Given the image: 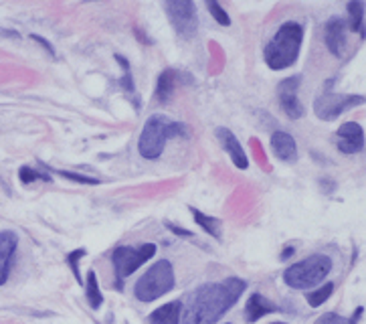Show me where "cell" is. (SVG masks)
<instances>
[{
  "label": "cell",
  "instance_id": "cell-24",
  "mask_svg": "<svg viewBox=\"0 0 366 324\" xmlns=\"http://www.w3.org/2000/svg\"><path fill=\"white\" fill-rule=\"evenodd\" d=\"M314 324H356V321H354V318L348 321V318L338 316V314H334V312H326V314H322Z\"/></svg>",
  "mask_w": 366,
  "mask_h": 324
},
{
  "label": "cell",
  "instance_id": "cell-6",
  "mask_svg": "<svg viewBox=\"0 0 366 324\" xmlns=\"http://www.w3.org/2000/svg\"><path fill=\"white\" fill-rule=\"evenodd\" d=\"M156 253V245L154 243H142L138 247H128V245H120L113 249V268H116V278H118V286L122 288V282L138 270L140 266H144L152 255Z\"/></svg>",
  "mask_w": 366,
  "mask_h": 324
},
{
  "label": "cell",
  "instance_id": "cell-2",
  "mask_svg": "<svg viewBox=\"0 0 366 324\" xmlns=\"http://www.w3.org/2000/svg\"><path fill=\"white\" fill-rule=\"evenodd\" d=\"M302 39H304L302 25H298L293 21L282 25L277 28V33L273 35V39L265 45V51H263L265 63L275 71L291 67L300 55Z\"/></svg>",
  "mask_w": 366,
  "mask_h": 324
},
{
  "label": "cell",
  "instance_id": "cell-1",
  "mask_svg": "<svg viewBox=\"0 0 366 324\" xmlns=\"http://www.w3.org/2000/svg\"><path fill=\"white\" fill-rule=\"evenodd\" d=\"M245 286L241 278L201 286L184 312V324H214L241 298Z\"/></svg>",
  "mask_w": 366,
  "mask_h": 324
},
{
  "label": "cell",
  "instance_id": "cell-19",
  "mask_svg": "<svg viewBox=\"0 0 366 324\" xmlns=\"http://www.w3.org/2000/svg\"><path fill=\"white\" fill-rule=\"evenodd\" d=\"M192 211V217H194V221L207 231L210 235H214L217 240L221 237V221L219 219H214V217L205 215V213H201L199 209H190Z\"/></svg>",
  "mask_w": 366,
  "mask_h": 324
},
{
  "label": "cell",
  "instance_id": "cell-28",
  "mask_svg": "<svg viewBox=\"0 0 366 324\" xmlns=\"http://www.w3.org/2000/svg\"><path fill=\"white\" fill-rule=\"evenodd\" d=\"M275 324H284V323H275Z\"/></svg>",
  "mask_w": 366,
  "mask_h": 324
},
{
  "label": "cell",
  "instance_id": "cell-13",
  "mask_svg": "<svg viewBox=\"0 0 366 324\" xmlns=\"http://www.w3.org/2000/svg\"><path fill=\"white\" fill-rule=\"evenodd\" d=\"M346 28L348 25L342 19H332L326 25V45L336 57H342L344 49H346Z\"/></svg>",
  "mask_w": 366,
  "mask_h": 324
},
{
  "label": "cell",
  "instance_id": "cell-11",
  "mask_svg": "<svg viewBox=\"0 0 366 324\" xmlns=\"http://www.w3.org/2000/svg\"><path fill=\"white\" fill-rule=\"evenodd\" d=\"M17 245H19V237L15 231H0V286H4L8 280Z\"/></svg>",
  "mask_w": 366,
  "mask_h": 324
},
{
  "label": "cell",
  "instance_id": "cell-18",
  "mask_svg": "<svg viewBox=\"0 0 366 324\" xmlns=\"http://www.w3.org/2000/svg\"><path fill=\"white\" fill-rule=\"evenodd\" d=\"M85 296H87V302L93 310H98L104 302L102 298V292L98 288V278H95V271H89L87 273V286H85Z\"/></svg>",
  "mask_w": 366,
  "mask_h": 324
},
{
  "label": "cell",
  "instance_id": "cell-23",
  "mask_svg": "<svg viewBox=\"0 0 366 324\" xmlns=\"http://www.w3.org/2000/svg\"><path fill=\"white\" fill-rule=\"evenodd\" d=\"M19 177H21L23 183H33V181H51L47 174H43V172H39V170H35V168H30V166H23V168L19 170Z\"/></svg>",
  "mask_w": 366,
  "mask_h": 324
},
{
  "label": "cell",
  "instance_id": "cell-9",
  "mask_svg": "<svg viewBox=\"0 0 366 324\" xmlns=\"http://www.w3.org/2000/svg\"><path fill=\"white\" fill-rule=\"evenodd\" d=\"M300 81H302V75H293V78H288L280 83L277 87V93H280V104L284 111L288 114L289 118L298 120L304 116V106L298 98V89H300Z\"/></svg>",
  "mask_w": 366,
  "mask_h": 324
},
{
  "label": "cell",
  "instance_id": "cell-16",
  "mask_svg": "<svg viewBox=\"0 0 366 324\" xmlns=\"http://www.w3.org/2000/svg\"><path fill=\"white\" fill-rule=\"evenodd\" d=\"M181 314H183V304L179 300H174V302L154 310L150 314V324H179Z\"/></svg>",
  "mask_w": 366,
  "mask_h": 324
},
{
  "label": "cell",
  "instance_id": "cell-14",
  "mask_svg": "<svg viewBox=\"0 0 366 324\" xmlns=\"http://www.w3.org/2000/svg\"><path fill=\"white\" fill-rule=\"evenodd\" d=\"M271 150L273 154L284 162H295L298 161V144L295 140L288 134V132H273L271 136Z\"/></svg>",
  "mask_w": 366,
  "mask_h": 324
},
{
  "label": "cell",
  "instance_id": "cell-20",
  "mask_svg": "<svg viewBox=\"0 0 366 324\" xmlns=\"http://www.w3.org/2000/svg\"><path fill=\"white\" fill-rule=\"evenodd\" d=\"M348 15H350V23L348 27L356 33H365L363 28V17H365V4L363 2H350L348 4Z\"/></svg>",
  "mask_w": 366,
  "mask_h": 324
},
{
  "label": "cell",
  "instance_id": "cell-25",
  "mask_svg": "<svg viewBox=\"0 0 366 324\" xmlns=\"http://www.w3.org/2000/svg\"><path fill=\"white\" fill-rule=\"evenodd\" d=\"M85 255V249H77V251H73V253H69V258H67V264L71 266V270L75 273V278L79 280V284H83V280H81V273H79V258H83Z\"/></svg>",
  "mask_w": 366,
  "mask_h": 324
},
{
  "label": "cell",
  "instance_id": "cell-8",
  "mask_svg": "<svg viewBox=\"0 0 366 324\" xmlns=\"http://www.w3.org/2000/svg\"><path fill=\"white\" fill-rule=\"evenodd\" d=\"M166 15L170 17L172 27L176 28V33L184 39H192V35L199 28V19H196V6L194 2L188 0H174V2H166Z\"/></svg>",
  "mask_w": 366,
  "mask_h": 324
},
{
  "label": "cell",
  "instance_id": "cell-26",
  "mask_svg": "<svg viewBox=\"0 0 366 324\" xmlns=\"http://www.w3.org/2000/svg\"><path fill=\"white\" fill-rule=\"evenodd\" d=\"M59 174L65 177V179H71V181H75V183H85V185H98V183H100V181H95V179H87V177H81V174H75V172H67V170H61Z\"/></svg>",
  "mask_w": 366,
  "mask_h": 324
},
{
  "label": "cell",
  "instance_id": "cell-12",
  "mask_svg": "<svg viewBox=\"0 0 366 324\" xmlns=\"http://www.w3.org/2000/svg\"><path fill=\"white\" fill-rule=\"evenodd\" d=\"M217 138H219V142H221V146L225 148V152L231 156V161L235 164L237 168H247L249 166V159H247V152L243 150V146H241V142L237 140V136L231 132V130H227V128H219L217 130Z\"/></svg>",
  "mask_w": 366,
  "mask_h": 324
},
{
  "label": "cell",
  "instance_id": "cell-21",
  "mask_svg": "<svg viewBox=\"0 0 366 324\" xmlns=\"http://www.w3.org/2000/svg\"><path fill=\"white\" fill-rule=\"evenodd\" d=\"M332 292H334V284H324L320 290H315V292H312V294H308V302H310V306H314V308H318V306H322L328 298L332 296Z\"/></svg>",
  "mask_w": 366,
  "mask_h": 324
},
{
  "label": "cell",
  "instance_id": "cell-3",
  "mask_svg": "<svg viewBox=\"0 0 366 324\" xmlns=\"http://www.w3.org/2000/svg\"><path fill=\"white\" fill-rule=\"evenodd\" d=\"M186 130L188 128L181 122H174V120H170L162 114H154L144 124V130H142L140 142H138V150L144 159L154 161L162 154V150H164V146L170 138L188 134Z\"/></svg>",
  "mask_w": 366,
  "mask_h": 324
},
{
  "label": "cell",
  "instance_id": "cell-27",
  "mask_svg": "<svg viewBox=\"0 0 366 324\" xmlns=\"http://www.w3.org/2000/svg\"><path fill=\"white\" fill-rule=\"evenodd\" d=\"M291 253H293V249L289 247V249H286V251H284V258H288V255H291Z\"/></svg>",
  "mask_w": 366,
  "mask_h": 324
},
{
  "label": "cell",
  "instance_id": "cell-5",
  "mask_svg": "<svg viewBox=\"0 0 366 324\" xmlns=\"http://www.w3.org/2000/svg\"><path fill=\"white\" fill-rule=\"evenodd\" d=\"M174 288V270L168 260H160L146 271L134 288V294L140 302H152L164 296Z\"/></svg>",
  "mask_w": 366,
  "mask_h": 324
},
{
  "label": "cell",
  "instance_id": "cell-17",
  "mask_svg": "<svg viewBox=\"0 0 366 324\" xmlns=\"http://www.w3.org/2000/svg\"><path fill=\"white\" fill-rule=\"evenodd\" d=\"M176 80H179V71L174 69H166L160 73L156 85V100L158 102H168L176 89Z\"/></svg>",
  "mask_w": 366,
  "mask_h": 324
},
{
  "label": "cell",
  "instance_id": "cell-22",
  "mask_svg": "<svg viewBox=\"0 0 366 324\" xmlns=\"http://www.w3.org/2000/svg\"><path fill=\"white\" fill-rule=\"evenodd\" d=\"M207 6H209V12L217 19V23L219 25H223V27H229L231 25V19H229V15L223 10V6L219 4V2H207Z\"/></svg>",
  "mask_w": 366,
  "mask_h": 324
},
{
  "label": "cell",
  "instance_id": "cell-4",
  "mask_svg": "<svg viewBox=\"0 0 366 324\" xmlns=\"http://www.w3.org/2000/svg\"><path fill=\"white\" fill-rule=\"evenodd\" d=\"M332 271V260L328 255L315 253L284 271V282L293 290H310L320 284Z\"/></svg>",
  "mask_w": 366,
  "mask_h": 324
},
{
  "label": "cell",
  "instance_id": "cell-10",
  "mask_svg": "<svg viewBox=\"0 0 366 324\" xmlns=\"http://www.w3.org/2000/svg\"><path fill=\"white\" fill-rule=\"evenodd\" d=\"M338 148L344 154H356L365 148V132L360 124L346 122L338 130Z\"/></svg>",
  "mask_w": 366,
  "mask_h": 324
},
{
  "label": "cell",
  "instance_id": "cell-7",
  "mask_svg": "<svg viewBox=\"0 0 366 324\" xmlns=\"http://www.w3.org/2000/svg\"><path fill=\"white\" fill-rule=\"evenodd\" d=\"M365 104V98L363 96H344V93H334L330 87L318 96V100L314 102V111L320 120H336L340 114L352 109L354 106H360Z\"/></svg>",
  "mask_w": 366,
  "mask_h": 324
},
{
  "label": "cell",
  "instance_id": "cell-15",
  "mask_svg": "<svg viewBox=\"0 0 366 324\" xmlns=\"http://www.w3.org/2000/svg\"><path fill=\"white\" fill-rule=\"evenodd\" d=\"M271 312H277V306L271 304L262 294H253V296L247 300V306H245V321L247 323H257L262 316L271 314Z\"/></svg>",
  "mask_w": 366,
  "mask_h": 324
}]
</instances>
